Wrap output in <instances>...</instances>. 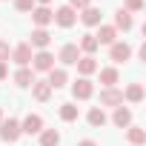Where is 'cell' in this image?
Returning <instances> with one entry per match:
<instances>
[{
    "label": "cell",
    "instance_id": "6da1fadb",
    "mask_svg": "<svg viewBox=\"0 0 146 146\" xmlns=\"http://www.w3.org/2000/svg\"><path fill=\"white\" fill-rule=\"evenodd\" d=\"M54 69V54L40 49L37 54H32V72H52Z\"/></svg>",
    "mask_w": 146,
    "mask_h": 146
},
{
    "label": "cell",
    "instance_id": "7a4b0ae2",
    "mask_svg": "<svg viewBox=\"0 0 146 146\" xmlns=\"http://www.w3.org/2000/svg\"><path fill=\"white\" fill-rule=\"evenodd\" d=\"M20 135H23V132H20V123H17L15 117H9V120H0V140L15 143Z\"/></svg>",
    "mask_w": 146,
    "mask_h": 146
},
{
    "label": "cell",
    "instance_id": "3957f363",
    "mask_svg": "<svg viewBox=\"0 0 146 146\" xmlns=\"http://www.w3.org/2000/svg\"><path fill=\"white\" fill-rule=\"evenodd\" d=\"M54 23H57L60 29H72V26L78 23V12L69 9V6H60V9L54 12Z\"/></svg>",
    "mask_w": 146,
    "mask_h": 146
},
{
    "label": "cell",
    "instance_id": "277c9868",
    "mask_svg": "<svg viewBox=\"0 0 146 146\" xmlns=\"http://www.w3.org/2000/svg\"><path fill=\"white\" fill-rule=\"evenodd\" d=\"M72 95H75V100H89V98L95 95V86H92V80H89V78H80V80H75V83H72Z\"/></svg>",
    "mask_w": 146,
    "mask_h": 146
},
{
    "label": "cell",
    "instance_id": "5b68a950",
    "mask_svg": "<svg viewBox=\"0 0 146 146\" xmlns=\"http://www.w3.org/2000/svg\"><path fill=\"white\" fill-rule=\"evenodd\" d=\"M32 20H35L37 29H46V26L54 20V12H52L49 6H35V9H32Z\"/></svg>",
    "mask_w": 146,
    "mask_h": 146
},
{
    "label": "cell",
    "instance_id": "8992f818",
    "mask_svg": "<svg viewBox=\"0 0 146 146\" xmlns=\"http://www.w3.org/2000/svg\"><path fill=\"white\" fill-rule=\"evenodd\" d=\"M109 57H112L115 63H126V60L132 57V46H129V43H112V46H109Z\"/></svg>",
    "mask_w": 146,
    "mask_h": 146
},
{
    "label": "cell",
    "instance_id": "52a82bcc",
    "mask_svg": "<svg viewBox=\"0 0 146 146\" xmlns=\"http://www.w3.org/2000/svg\"><path fill=\"white\" fill-rule=\"evenodd\" d=\"M100 106H115V109L123 106V92L115 89V86H112V89H103V92H100Z\"/></svg>",
    "mask_w": 146,
    "mask_h": 146
},
{
    "label": "cell",
    "instance_id": "ba28073f",
    "mask_svg": "<svg viewBox=\"0 0 146 146\" xmlns=\"http://www.w3.org/2000/svg\"><path fill=\"white\" fill-rule=\"evenodd\" d=\"M20 132H26V135H40V132H43V117H40V115H26L23 123H20Z\"/></svg>",
    "mask_w": 146,
    "mask_h": 146
},
{
    "label": "cell",
    "instance_id": "9c48e42d",
    "mask_svg": "<svg viewBox=\"0 0 146 146\" xmlns=\"http://www.w3.org/2000/svg\"><path fill=\"white\" fill-rule=\"evenodd\" d=\"M80 60V49H78V43H66L63 49H60V63L63 66H75Z\"/></svg>",
    "mask_w": 146,
    "mask_h": 146
},
{
    "label": "cell",
    "instance_id": "30bf717a",
    "mask_svg": "<svg viewBox=\"0 0 146 146\" xmlns=\"http://www.w3.org/2000/svg\"><path fill=\"white\" fill-rule=\"evenodd\" d=\"M12 60H15L17 66H29V63H32V46H29V43L15 46V49H12Z\"/></svg>",
    "mask_w": 146,
    "mask_h": 146
},
{
    "label": "cell",
    "instance_id": "8fae6325",
    "mask_svg": "<svg viewBox=\"0 0 146 146\" xmlns=\"http://www.w3.org/2000/svg\"><path fill=\"white\" fill-rule=\"evenodd\" d=\"M112 123H115L117 129H129V126H132V112H129L126 106H117L115 115H112Z\"/></svg>",
    "mask_w": 146,
    "mask_h": 146
},
{
    "label": "cell",
    "instance_id": "7c38bea8",
    "mask_svg": "<svg viewBox=\"0 0 146 146\" xmlns=\"http://www.w3.org/2000/svg\"><path fill=\"white\" fill-rule=\"evenodd\" d=\"M52 92H54V89H52L46 80H35V83H32V95H35V100H40V103H43V100H49V98H52Z\"/></svg>",
    "mask_w": 146,
    "mask_h": 146
},
{
    "label": "cell",
    "instance_id": "4fadbf2b",
    "mask_svg": "<svg viewBox=\"0 0 146 146\" xmlns=\"http://www.w3.org/2000/svg\"><path fill=\"white\" fill-rule=\"evenodd\" d=\"M15 83H17L20 89H26V86H32V83H35V72H32L29 66H20V69L15 72Z\"/></svg>",
    "mask_w": 146,
    "mask_h": 146
},
{
    "label": "cell",
    "instance_id": "5bb4252c",
    "mask_svg": "<svg viewBox=\"0 0 146 146\" xmlns=\"http://www.w3.org/2000/svg\"><path fill=\"white\" fill-rule=\"evenodd\" d=\"M52 89H63L69 83V75H66V69H52L49 72V80H46Z\"/></svg>",
    "mask_w": 146,
    "mask_h": 146
},
{
    "label": "cell",
    "instance_id": "9a60e30c",
    "mask_svg": "<svg viewBox=\"0 0 146 146\" xmlns=\"http://www.w3.org/2000/svg\"><path fill=\"white\" fill-rule=\"evenodd\" d=\"M75 66H78V72H80L83 78H89V75H95V72H98V60H95L92 54H86V57H80V60H78Z\"/></svg>",
    "mask_w": 146,
    "mask_h": 146
},
{
    "label": "cell",
    "instance_id": "2e32d148",
    "mask_svg": "<svg viewBox=\"0 0 146 146\" xmlns=\"http://www.w3.org/2000/svg\"><path fill=\"white\" fill-rule=\"evenodd\" d=\"M95 37H98V43L112 46V43H117V29H115V26H100V32H98Z\"/></svg>",
    "mask_w": 146,
    "mask_h": 146
},
{
    "label": "cell",
    "instance_id": "e0dca14e",
    "mask_svg": "<svg viewBox=\"0 0 146 146\" xmlns=\"http://www.w3.org/2000/svg\"><path fill=\"white\" fill-rule=\"evenodd\" d=\"M52 43V35L46 32V29H35L32 32V40H29V46H35V49H46Z\"/></svg>",
    "mask_w": 146,
    "mask_h": 146
},
{
    "label": "cell",
    "instance_id": "ac0fdd59",
    "mask_svg": "<svg viewBox=\"0 0 146 146\" xmlns=\"http://www.w3.org/2000/svg\"><path fill=\"white\" fill-rule=\"evenodd\" d=\"M86 120H89V126H95V129L106 126V112H103V106H92L89 115H86Z\"/></svg>",
    "mask_w": 146,
    "mask_h": 146
},
{
    "label": "cell",
    "instance_id": "d6986e66",
    "mask_svg": "<svg viewBox=\"0 0 146 146\" xmlns=\"http://www.w3.org/2000/svg\"><path fill=\"white\" fill-rule=\"evenodd\" d=\"M80 20H83L86 26H100V9H95V6H86V9L80 12Z\"/></svg>",
    "mask_w": 146,
    "mask_h": 146
},
{
    "label": "cell",
    "instance_id": "ffe728a7",
    "mask_svg": "<svg viewBox=\"0 0 146 146\" xmlns=\"http://www.w3.org/2000/svg\"><path fill=\"white\" fill-rule=\"evenodd\" d=\"M135 23H132V15L126 12V9H117L115 12V29H123V32H129Z\"/></svg>",
    "mask_w": 146,
    "mask_h": 146
},
{
    "label": "cell",
    "instance_id": "44dd1931",
    "mask_svg": "<svg viewBox=\"0 0 146 146\" xmlns=\"http://www.w3.org/2000/svg\"><path fill=\"white\" fill-rule=\"evenodd\" d=\"M78 49H80V52H86V54H95V52L100 49V43H98V37H95V35H83V37H80V43H78Z\"/></svg>",
    "mask_w": 146,
    "mask_h": 146
},
{
    "label": "cell",
    "instance_id": "7402d4cb",
    "mask_svg": "<svg viewBox=\"0 0 146 146\" xmlns=\"http://www.w3.org/2000/svg\"><path fill=\"white\" fill-rule=\"evenodd\" d=\"M123 100H129V103H140V100H143V86H140V83H129L126 92H123Z\"/></svg>",
    "mask_w": 146,
    "mask_h": 146
},
{
    "label": "cell",
    "instance_id": "603a6c76",
    "mask_svg": "<svg viewBox=\"0 0 146 146\" xmlns=\"http://www.w3.org/2000/svg\"><path fill=\"white\" fill-rule=\"evenodd\" d=\"M100 83H103V89H112V86L117 83V69H115V66L100 69Z\"/></svg>",
    "mask_w": 146,
    "mask_h": 146
},
{
    "label": "cell",
    "instance_id": "cb8c5ba5",
    "mask_svg": "<svg viewBox=\"0 0 146 146\" xmlns=\"http://www.w3.org/2000/svg\"><path fill=\"white\" fill-rule=\"evenodd\" d=\"M126 137H129L132 146H143V143H146V129H140V126H129Z\"/></svg>",
    "mask_w": 146,
    "mask_h": 146
},
{
    "label": "cell",
    "instance_id": "d4e9b609",
    "mask_svg": "<svg viewBox=\"0 0 146 146\" xmlns=\"http://www.w3.org/2000/svg\"><path fill=\"white\" fill-rule=\"evenodd\" d=\"M60 143V132L57 129H43L40 132V146H57Z\"/></svg>",
    "mask_w": 146,
    "mask_h": 146
},
{
    "label": "cell",
    "instance_id": "484cf974",
    "mask_svg": "<svg viewBox=\"0 0 146 146\" xmlns=\"http://www.w3.org/2000/svg\"><path fill=\"white\" fill-rule=\"evenodd\" d=\"M60 120H66V123L78 120V106L75 103H60Z\"/></svg>",
    "mask_w": 146,
    "mask_h": 146
},
{
    "label": "cell",
    "instance_id": "4316f807",
    "mask_svg": "<svg viewBox=\"0 0 146 146\" xmlns=\"http://www.w3.org/2000/svg\"><path fill=\"white\" fill-rule=\"evenodd\" d=\"M15 9L17 12H32L35 9V0H15Z\"/></svg>",
    "mask_w": 146,
    "mask_h": 146
},
{
    "label": "cell",
    "instance_id": "83f0119b",
    "mask_svg": "<svg viewBox=\"0 0 146 146\" xmlns=\"http://www.w3.org/2000/svg\"><path fill=\"white\" fill-rule=\"evenodd\" d=\"M12 57V49H9V43L6 40H0V63H6Z\"/></svg>",
    "mask_w": 146,
    "mask_h": 146
},
{
    "label": "cell",
    "instance_id": "f1b7e54d",
    "mask_svg": "<svg viewBox=\"0 0 146 146\" xmlns=\"http://www.w3.org/2000/svg\"><path fill=\"white\" fill-rule=\"evenodd\" d=\"M86 6H92V0H69V9H75V12H78V9L83 12Z\"/></svg>",
    "mask_w": 146,
    "mask_h": 146
},
{
    "label": "cell",
    "instance_id": "f546056e",
    "mask_svg": "<svg viewBox=\"0 0 146 146\" xmlns=\"http://www.w3.org/2000/svg\"><path fill=\"white\" fill-rule=\"evenodd\" d=\"M143 9V0H126V12L132 15V12H140Z\"/></svg>",
    "mask_w": 146,
    "mask_h": 146
},
{
    "label": "cell",
    "instance_id": "4dcf8cb0",
    "mask_svg": "<svg viewBox=\"0 0 146 146\" xmlns=\"http://www.w3.org/2000/svg\"><path fill=\"white\" fill-rule=\"evenodd\" d=\"M6 75H9V69H6V63H0V80H3Z\"/></svg>",
    "mask_w": 146,
    "mask_h": 146
},
{
    "label": "cell",
    "instance_id": "1f68e13d",
    "mask_svg": "<svg viewBox=\"0 0 146 146\" xmlns=\"http://www.w3.org/2000/svg\"><path fill=\"white\" fill-rule=\"evenodd\" d=\"M78 146H98V143H95V140H80Z\"/></svg>",
    "mask_w": 146,
    "mask_h": 146
},
{
    "label": "cell",
    "instance_id": "d6a6232c",
    "mask_svg": "<svg viewBox=\"0 0 146 146\" xmlns=\"http://www.w3.org/2000/svg\"><path fill=\"white\" fill-rule=\"evenodd\" d=\"M35 3H40V6H49V3H52V0H35Z\"/></svg>",
    "mask_w": 146,
    "mask_h": 146
},
{
    "label": "cell",
    "instance_id": "836d02e7",
    "mask_svg": "<svg viewBox=\"0 0 146 146\" xmlns=\"http://www.w3.org/2000/svg\"><path fill=\"white\" fill-rule=\"evenodd\" d=\"M0 120H3V109H0Z\"/></svg>",
    "mask_w": 146,
    "mask_h": 146
}]
</instances>
